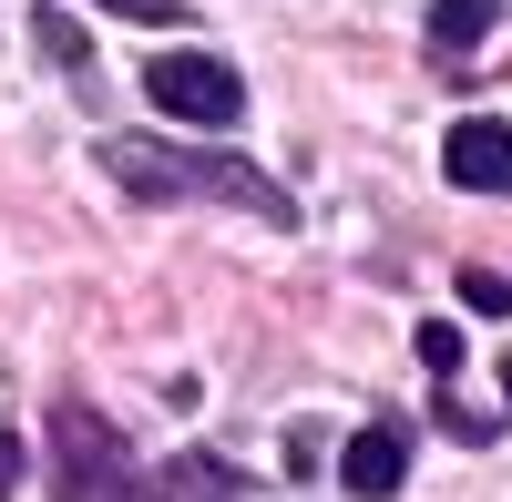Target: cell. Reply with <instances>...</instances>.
<instances>
[{"label": "cell", "instance_id": "1", "mask_svg": "<svg viewBox=\"0 0 512 502\" xmlns=\"http://www.w3.org/2000/svg\"><path fill=\"white\" fill-rule=\"evenodd\" d=\"M103 164H113V185H134V195H205V205H246V216H267V226H287V185H267V175H246V164H226V154H175V144H103Z\"/></svg>", "mask_w": 512, "mask_h": 502}, {"label": "cell", "instance_id": "2", "mask_svg": "<svg viewBox=\"0 0 512 502\" xmlns=\"http://www.w3.org/2000/svg\"><path fill=\"white\" fill-rule=\"evenodd\" d=\"M52 441H62V502H144V472H134V451L113 441V421L62 410Z\"/></svg>", "mask_w": 512, "mask_h": 502}, {"label": "cell", "instance_id": "3", "mask_svg": "<svg viewBox=\"0 0 512 502\" xmlns=\"http://www.w3.org/2000/svg\"><path fill=\"white\" fill-rule=\"evenodd\" d=\"M144 93L175 113V123H216V134L246 113V82H236L216 52H164V62H144Z\"/></svg>", "mask_w": 512, "mask_h": 502}, {"label": "cell", "instance_id": "4", "mask_svg": "<svg viewBox=\"0 0 512 502\" xmlns=\"http://www.w3.org/2000/svg\"><path fill=\"white\" fill-rule=\"evenodd\" d=\"M400 472H410V431L400 421H369V431H349V451H338V482H349L359 502H390Z\"/></svg>", "mask_w": 512, "mask_h": 502}, {"label": "cell", "instance_id": "5", "mask_svg": "<svg viewBox=\"0 0 512 502\" xmlns=\"http://www.w3.org/2000/svg\"><path fill=\"white\" fill-rule=\"evenodd\" d=\"M441 175L461 195H512V134L502 123H461V134L441 144Z\"/></svg>", "mask_w": 512, "mask_h": 502}, {"label": "cell", "instance_id": "6", "mask_svg": "<svg viewBox=\"0 0 512 502\" xmlns=\"http://www.w3.org/2000/svg\"><path fill=\"white\" fill-rule=\"evenodd\" d=\"M144 502H226V472L205 451H175L164 472H144Z\"/></svg>", "mask_w": 512, "mask_h": 502}, {"label": "cell", "instance_id": "7", "mask_svg": "<svg viewBox=\"0 0 512 502\" xmlns=\"http://www.w3.org/2000/svg\"><path fill=\"white\" fill-rule=\"evenodd\" d=\"M492 21H502V0H441V11H431V41H441V52H472Z\"/></svg>", "mask_w": 512, "mask_h": 502}, {"label": "cell", "instance_id": "8", "mask_svg": "<svg viewBox=\"0 0 512 502\" xmlns=\"http://www.w3.org/2000/svg\"><path fill=\"white\" fill-rule=\"evenodd\" d=\"M31 41H41V52H52L62 72H82V62H93V41H82V31H72L62 11H41V21H31Z\"/></svg>", "mask_w": 512, "mask_h": 502}, {"label": "cell", "instance_id": "9", "mask_svg": "<svg viewBox=\"0 0 512 502\" xmlns=\"http://www.w3.org/2000/svg\"><path fill=\"white\" fill-rule=\"evenodd\" d=\"M461 308H512V277H492V267H461Z\"/></svg>", "mask_w": 512, "mask_h": 502}, {"label": "cell", "instance_id": "10", "mask_svg": "<svg viewBox=\"0 0 512 502\" xmlns=\"http://www.w3.org/2000/svg\"><path fill=\"white\" fill-rule=\"evenodd\" d=\"M441 431H451V441H492L502 421H492V410H472V400H441Z\"/></svg>", "mask_w": 512, "mask_h": 502}, {"label": "cell", "instance_id": "11", "mask_svg": "<svg viewBox=\"0 0 512 502\" xmlns=\"http://www.w3.org/2000/svg\"><path fill=\"white\" fill-rule=\"evenodd\" d=\"M420 369H461V328H451V318L420 328Z\"/></svg>", "mask_w": 512, "mask_h": 502}, {"label": "cell", "instance_id": "12", "mask_svg": "<svg viewBox=\"0 0 512 502\" xmlns=\"http://www.w3.org/2000/svg\"><path fill=\"white\" fill-rule=\"evenodd\" d=\"M103 11H123V21H154V31H175V21H185V0H103Z\"/></svg>", "mask_w": 512, "mask_h": 502}, {"label": "cell", "instance_id": "13", "mask_svg": "<svg viewBox=\"0 0 512 502\" xmlns=\"http://www.w3.org/2000/svg\"><path fill=\"white\" fill-rule=\"evenodd\" d=\"M11 492H21V441L0 431V502H11Z\"/></svg>", "mask_w": 512, "mask_h": 502}]
</instances>
